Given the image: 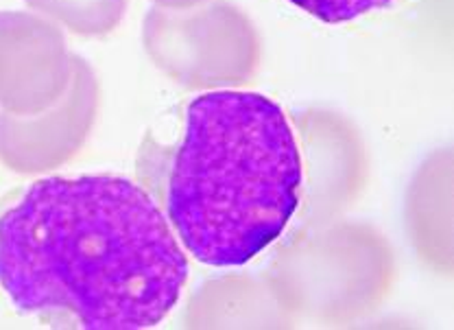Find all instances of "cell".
Returning a JSON list of instances; mask_svg holds the SVG:
<instances>
[{
	"label": "cell",
	"mask_w": 454,
	"mask_h": 330,
	"mask_svg": "<svg viewBox=\"0 0 454 330\" xmlns=\"http://www.w3.org/2000/svg\"><path fill=\"white\" fill-rule=\"evenodd\" d=\"M186 280L167 215L127 177H46L0 215V287L20 315L85 330L155 328Z\"/></svg>",
	"instance_id": "6da1fadb"
},
{
	"label": "cell",
	"mask_w": 454,
	"mask_h": 330,
	"mask_svg": "<svg viewBox=\"0 0 454 330\" xmlns=\"http://www.w3.org/2000/svg\"><path fill=\"white\" fill-rule=\"evenodd\" d=\"M304 160L280 103L260 92H203L186 106L167 180V219L207 267L252 263L301 204Z\"/></svg>",
	"instance_id": "7a4b0ae2"
},
{
	"label": "cell",
	"mask_w": 454,
	"mask_h": 330,
	"mask_svg": "<svg viewBox=\"0 0 454 330\" xmlns=\"http://www.w3.org/2000/svg\"><path fill=\"white\" fill-rule=\"evenodd\" d=\"M288 3L325 25H348L394 9L404 0H288Z\"/></svg>",
	"instance_id": "3957f363"
},
{
	"label": "cell",
	"mask_w": 454,
	"mask_h": 330,
	"mask_svg": "<svg viewBox=\"0 0 454 330\" xmlns=\"http://www.w3.org/2000/svg\"><path fill=\"white\" fill-rule=\"evenodd\" d=\"M44 12L55 13L64 0H28ZM121 0H74V12L70 18V29L79 33H101L112 29L121 13Z\"/></svg>",
	"instance_id": "277c9868"
}]
</instances>
